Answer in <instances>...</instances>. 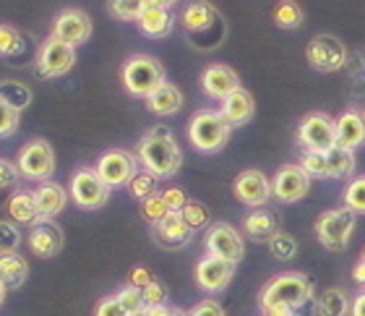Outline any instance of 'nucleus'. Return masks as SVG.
I'll use <instances>...</instances> for the list:
<instances>
[{
	"label": "nucleus",
	"mask_w": 365,
	"mask_h": 316,
	"mask_svg": "<svg viewBox=\"0 0 365 316\" xmlns=\"http://www.w3.org/2000/svg\"><path fill=\"white\" fill-rule=\"evenodd\" d=\"M24 50V37L21 31L11 26V24H0V55H19Z\"/></svg>",
	"instance_id": "nucleus-35"
},
{
	"label": "nucleus",
	"mask_w": 365,
	"mask_h": 316,
	"mask_svg": "<svg viewBox=\"0 0 365 316\" xmlns=\"http://www.w3.org/2000/svg\"><path fill=\"white\" fill-rule=\"evenodd\" d=\"M180 21L190 34H201V31H209L214 24L220 21V11L209 0H190L188 6L182 8Z\"/></svg>",
	"instance_id": "nucleus-21"
},
{
	"label": "nucleus",
	"mask_w": 365,
	"mask_h": 316,
	"mask_svg": "<svg viewBox=\"0 0 365 316\" xmlns=\"http://www.w3.org/2000/svg\"><path fill=\"white\" fill-rule=\"evenodd\" d=\"M180 215H182V220L193 228V230H201V228H206V225H209V220H212L209 209H206L204 204H198V201H188Z\"/></svg>",
	"instance_id": "nucleus-39"
},
{
	"label": "nucleus",
	"mask_w": 365,
	"mask_h": 316,
	"mask_svg": "<svg viewBox=\"0 0 365 316\" xmlns=\"http://www.w3.org/2000/svg\"><path fill=\"white\" fill-rule=\"evenodd\" d=\"M297 141L305 152H329L336 147V126L327 113H308L297 128Z\"/></svg>",
	"instance_id": "nucleus-6"
},
{
	"label": "nucleus",
	"mask_w": 365,
	"mask_h": 316,
	"mask_svg": "<svg viewBox=\"0 0 365 316\" xmlns=\"http://www.w3.org/2000/svg\"><path fill=\"white\" fill-rule=\"evenodd\" d=\"M6 293H8V287L3 285V282H0V306H3V303H6Z\"/></svg>",
	"instance_id": "nucleus-53"
},
{
	"label": "nucleus",
	"mask_w": 365,
	"mask_h": 316,
	"mask_svg": "<svg viewBox=\"0 0 365 316\" xmlns=\"http://www.w3.org/2000/svg\"><path fill=\"white\" fill-rule=\"evenodd\" d=\"M232 126L225 121L220 110H198L190 118L188 126V139L198 152H220L230 141Z\"/></svg>",
	"instance_id": "nucleus-3"
},
{
	"label": "nucleus",
	"mask_w": 365,
	"mask_h": 316,
	"mask_svg": "<svg viewBox=\"0 0 365 316\" xmlns=\"http://www.w3.org/2000/svg\"><path fill=\"white\" fill-rule=\"evenodd\" d=\"M130 316H152V314H149V309H144V311H138V314H130Z\"/></svg>",
	"instance_id": "nucleus-55"
},
{
	"label": "nucleus",
	"mask_w": 365,
	"mask_h": 316,
	"mask_svg": "<svg viewBox=\"0 0 365 316\" xmlns=\"http://www.w3.org/2000/svg\"><path fill=\"white\" fill-rule=\"evenodd\" d=\"M71 199L81 209H99L110 199V185L97 175V170L81 168L71 178Z\"/></svg>",
	"instance_id": "nucleus-10"
},
{
	"label": "nucleus",
	"mask_w": 365,
	"mask_h": 316,
	"mask_svg": "<svg viewBox=\"0 0 365 316\" xmlns=\"http://www.w3.org/2000/svg\"><path fill=\"white\" fill-rule=\"evenodd\" d=\"M360 259H365V248H363V254H360Z\"/></svg>",
	"instance_id": "nucleus-56"
},
{
	"label": "nucleus",
	"mask_w": 365,
	"mask_h": 316,
	"mask_svg": "<svg viewBox=\"0 0 365 316\" xmlns=\"http://www.w3.org/2000/svg\"><path fill=\"white\" fill-rule=\"evenodd\" d=\"M16 168L26 180H47L55 170V152L50 141L45 139H31L26 147H21Z\"/></svg>",
	"instance_id": "nucleus-7"
},
{
	"label": "nucleus",
	"mask_w": 365,
	"mask_h": 316,
	"mask_svg": "<svg viewBox=\"0 0 365 316\" xmlns=\"http://www.w3.org/2000/svg\"><path fill=\"white\" fill-rule=\"evenodd\" d=\"M94 316H130L128 311L123 309L120 301L115 298V295H107L102 301L97 303V309H94Z\"/></svg>",
	"instance_id": "nucleus-45"
},
{
	"label": "nucleus",
	"mask_w": 365,
	"mask_h": 316,
	"mask_svg": "<svg viewBox=\"0 0 365 316\" xmlns=\"http://www.w3.org/2000/svg\"><path fill=\"white\" fill-rule=\"evenodd\" d=\"M29 277V264L19 251L0 254V282L6 287H21Z\"/></svg>",
	"instance_id": "nucleus-28"
},
{
	"label": "nucleus",
	"mask_w": 365,
	"mask_h": 316,
	"mask_svg": "<svg viewBox=\"0 0 365 316\" xmlns=\"http://www.w3.org/2000/svg\"><path fill=\"white\" fill-rule=\"evenodd\" d=\"M149 0H107V11L118 21H138Z\"/></svg>",
	"instance_id": "nucleus-32"
},
{
	"label": "nucleus",
	"mask_w": 365,
	"mask_h": 316,
	"mask_svg": "<svg viewBox=\"0 0 365 316\" xmlns=\"http://www.w3.org/2000/svg\"><path fill=\"white\" fill-rule=\"evenodd\" d=\"M188 316H227L217 301H201L188 311Z\"/></svg>",
	"instance_id": "nucleus-47"
},
{
	"label": "nucleus",
	"mask_w": 365,
	"mask_h": 316,
	"mask_svg": "<svg viewBox=\"0 0 365 316\" xmlns=\"http://www.w3.org/2000/svg\"><path fill=\"white\" fill-rule=\"evenodd\" d=\"M220 113L225 116V121L230 126H245L253 118V113H256V100H253V94L248 89L240 86V89H235V92L222 100Z\"/></svg>",
	"instance_id": "nucleus-22"
},
{
	"label": "nucleus",
	"mask_w": 365,
	"mask_h": 316,
	"mask_svg": "<svg viewBox=\"0 0 365 316\" xmlns=\"http://www.w3.org/2000/svg\"><path fill=\"white\" fill-rule=\"evenodd\" d=\"M152 280L154 277L149 275V270H144V267H136V270L130 272V285L133 287H146Z\"/></svg>",
	"instance_id": "nucleus-48"
},
{
	"label": "nucleus",
	"mask_w": 365,
	"mask_h": 316,
	"mask_svg": "<svg viewBox=\"0 0 365 316\" xmlns=\"http://www.w3.org/2000/svg\"><path fill=\"white\" fill-rule=\"evenodd\" d=\"M344 207L355 212V215H365V175L352 178L347 188H344Z\"/></svg>",
	"instance_id": "nucleus-34"
},
{
	"label": "nucleus",
	"mask_w": 365,
	"mask_h": 316,
	"mask_svg": "<svg viewBox=\"0 0 365 316\" xmlns=\"http://www.w3.org/2000/svg\"><path fill=\"white\" fill-rule=\"evenodd\" d=\"M50 37L61 39L66 45L71 47H78L84 45L86 39L91 37V19L86 11L81 8H66L61 14L55 16L53 21V34Z\"/></svg>",
	"instance_id": "nucleus-13"
},
{
	"label": "nucleus",
	"mask_w": 365,
	"mask_h": 316,
	"mask_svg": "<svg viewBox=\"0 0 365 316\" xmlns=\"http://www.w3.org/2000/svg\"><path fill=\"white\" fill-rule=\"evenodd\" d=\"M115 298L120 301V306L128 314H138V311H144L146 306H144V295H141V287H133L128 282L125 287H120L118 293H115Z\"/></svg>",
	"instance_id": "nucleus-38"
},
{
	"label": "nucleus",
	"mask_w": 365,
	"mask_h": 316,
	"mask_svg": "<svg viewBox=\"0 0 365 316\" xmlns=\"http://www.w3.org/2000/svg\"><path fill=\"white\" fill-rule=\"evenodd\" d=\"M152 316H188L185 311L180 309H170V306H160V309H149Z\"/></svg>",
	"instance_id": "nucleus-51"
},
{
	"label": "nucleus",
	"mask_w": 365,
	"mask_h": 316,
	"mask_svg": "<svg viewBox=\"0 0 365 316\" xmlns=\"http://www.w3.org/2000/svg\"><path fill=\"white\" fill-rule=\"evenodd\" d=\"M152 6H160V8H173L178 3V0H149Z\"/></svg>",
	"instance_id": "nucleus-52"
},
{
	"label": "nucleus",
	"mask_w": 365,
	"mask_h": 316,
	"mask_svg": "<svg viewBox=\"0 0 365 316\" xmlns=\"http://www.w3.org/2000/svg\"><path fill=\"white\" fill-rule=\"evenodd\" d=\"M305 58L316 71L331 73V71H339L347 63V47L334 34H319L305 45Z\"/></svg>",
	"instance_id": "nucleus-9"
},
{
	"label": "nucleus",
	"mask_w": 365,
	"mask_h": 316,
	"mask_svg": "<svg viewBox=\"0 0 365 316\" xmlns=\"http://www.w3.org/2000/svg\"><path fill=\"white\" fill-rule=\"evenodd\" d=\"M19 168H16L14 162L8 160H0V191H8V188H14L19 183Z\"/></svg>",
	"instance_id": "nucleus-46"
},
{
	"label": "nucleus",
	"mask_w": 365,
	"mask_h": 316,
	"mask_svg": "<svg viewBox=\"0 0 365 316\" xmlns=\"http://www.w3.org/2000/svg\"><path fill=\"white\" fill-rule=\"evenodd\" d=\"M316 314L319 316H350L352 298L344 287H327L316 301Z\"/></svg>",
	"instance_id": "nucleus-27"
},
{
	"label": "nucleus",
	"mask_w": 365,
	"mask_h": 316,
	"mask_svg": "<svg viewBox=\"0 0 365 316\" xmlns=\"http://www.w3.org/2000/svg\"><path fill=\"white\" fill-rule=\"evenodd\" d=\"M350 316H365V290H360V293L352 298V314Z\"/></svg>",
	"instance_id": "nucleus-50"
},
{
	"label": "nucleus",
	"mask_w": 365,
	"mask_h": 316,
	"mask_svg": "<svg viewBox=\"0 0 365 316\" xmlns=\"http://www.w3.org/2000/svg\"><path fill=\"white\" fill-rule=\"evenodd\" d=\"M193 228L182 220L180 212H170L165 220L152 225V235L162 248H182L193 240Z\"/></svg>",
	"instance_id": "nucleus-17"
},
{
	"label": "nucleus",
	"mask_w": 365,
	"mask_h": 316,
	"mask_svg": "<svg viewBox=\"0 0 365 316\" xmlns=\"http://www.w3.org/2000/svg\"><path fill=\"white\" fill-rule=\"evenodd\" d=\"M141 215H144L146 223L157 225L160 220H165V217L170 215L168 204H165V199H162V193H154V196H149L146 201H141Z\"/></svg>",
	"instance_id": "nucleus-37"
},
{
	"label": "nucleus",
	"mask_w": 365,
	"mask_h": 316,
	"mask_svg": "<svg viewBox=\"0 0 365 316\" xmlns=\"http://www.w3.org/2000/svg\"><path fill=\"white\" fill-rule=\"evenodd\" d=\"M193 277H196L198 287L206 290V293H222L232 282V277H235V264L206 254L204 259H198Z\"/></svg>",
	"instance_id": "nucleus-16"
},
{
	"label": "nucleus",
	"mask_w": 365,
	"mask_h": 316,
	"mask_svg": "<svg viewBox=\"0 0 365 316\" xmlns=\"http://www.w3.org/2000/svg\"><path fill=\"white\" fill-rule=\"evenodd\" d=\"M8 215L11 220L19 225H34L39 223V209L37 201H34V193L31 191H16L11 199H8Z\"/></svg>",
	"instance_id": "nucleus-29"
},
{
	"label": "nucleus",
	"mask_w": 365,
	"mask_h": 316,
	"mask_svg": "<svg viewBox=\"0 0 365 316\" xmlns=\"http://www.w3.org/2000/svg\"><path fill=\"white\" fill-rule=\"evenodd\" d=\"M303 19H305L303 8L297 6L295 0H279L277 8H274V21L282 29H297L303 24Z\"/></svg>",
	"instance_id": "nucleus-31"
},
{
	"label": "nucleus",
	"mask_w": 365,
	"mask_h": 316,
	"mask_svg": "<svg viewBox=\"0 0 365 316\" xmlns=\"http://www.w3.org/2000/svg\"><path fill=\"white\" fill-rule=\"evenodd\" d=\"M173 14H170V8H160V6H149L144 8V14L138 19V29L144 31L146 37L152 39H162L168 37L170 31H173Z\"/></svg>",
	"instance_id": "nucleus-25"
},
{
	"label": "nucleus",
	"mask_w": 365,
	"mask_h": 316,
	"mask_svg": "<svg viewBox=\"0 0 365 316\" xmlns=\"http://www.w3.org/2000/svg\"><path fill=\"white\" fill-rule=\"evenodd\" d=\"M19 128V110L11 108L6 97L0 94V136H11Z\"/></svg>",
	"instance_id": "nucleus-42"
},
{
	"label": "nucleus",
	"mask_w": 365,
	"mask_h": 316,
	"mask_svg": "<svg viewBox=\"0 0 365 316\" xmlns=\"http://www.w3.org/2000/svg\"><path fill=\"white\" fill-rule=\"evenodd\" d=\"M141 295H144L146 309H160V306H168V287L162 285L160 280H152L146 287H141Z\"/></svg>",
	"instance_id": "nucleus-40"
},
{
	"label": "nucleus",
	"mask_w": 365,
	"mask_h": 316,
	"mask_svg": "<svg viewBox=\"0 0 365 316\" xmlns=\"http://www.w3.org/2000/svg\"><path fill=\"white\" fill-rule=\"evenodd\" d=\"M73 63H76V47L66 45L61 39L47 37L45 45L39 47V55H37L39 76L45 78L63 76V73H68L73 68Z\"/></svg>",
	"instance_id": "nucleus-11"
},
{
	"label": "nucleus",
	"mask_w": 365,
	"mask_h": 316,
	"mask_svg": "<svg viewBox=\"0 0 365 316\" xmlns=\"http://www.w3.org/2000/svg\"><path fill=\"white\" fill-rule=\"evenodd\" d=\"M204 246H206V254L217 256V259H225V262L235 264V267L245 256L243 235H240V230H235V228L227 223L212 225L204 235Z\"/></svg>",
	"instance_id": "nucleus-8"
},
{
	"label": "nucleus",
	"mask_w": 365,
	"mask_h": 316,
	"mask_svg": "<svg viewBox=\"0 0 365 316\" xmlns=\"http://www.w3.org/2000/svg\"><path fill=\"white\" fill-rule=\"evenodd\" d=\"M34 201H37V209H39V220H53L58 217L66 209V201H68V193L66 188L58 183H39L34 188Z\"/></svg>",
	"instance_id": "nucleus-24"
},
{
	"label": "nucleus",
	"mask_w": 365,
	"mask_h": 316,
	"mask_svg": "<svg viewBox=\"0 0 365 316\" xmlns=\"http://www.w3.org/2000/svg\"><path fill=\"white\" fill-rule=\"evenodd\" d=\"M279 230H282L279 217L274 215L272 209H267V207L253 209L251 215L243 220V233L251 240H259V243H269V240H272Z\"/></svg>",
	"instance_id": "nucleus-23"
},
{
	"label": "nucleus",
	"mask_w": 365,
	"mask_h": 316,
	"mask_svg": "<svg viewBox=\"0 0 365 316\" xmlns=\"http://www.w3.org/2000/svg\"><path fill=\"white\" fill-rule=\"evenodd\" d=\"M97 175L105 180L110 188H118V185H128L136 175V157L125 152V149H110L99 157L97 162Z\"/></svg>",
	"instance_id": "nucleus-12"
},
{
	"label": "nucleus",
	"mask_w": 365,
	"mask_h": 316,
	"mask_svg": "<svg viewBox=\"0 0 365 316\" xmlns=\"http://www.w3.org/2000/svg\"><path fill=\"white\" fill-rule=\"evenodd\" d=\"M308 191H311V175L300 165H284L272 178V196L282 204L300 201Z\"/></svg>",
	"instance_id": "nucleus-14"
},
{
	"label": "nucleus",
	"mask_w": 365,
	"mask_h": 316,
	"mask_svg": "<svg viewBox=\"0 0 365 316\" xmlns=\"http://www.w3.org/2000/svg\"><path fill=\"white\" fill-rule=\"evenodd\" d=\"M324 160H327L329 178H347L355 173V155L347 149H329V152H324Z\"/></svg>",
	"instance_id": "nucleus-30"
},
{
	"label": "nucleus",
	"mask_w": 365,
	"mask_h": 316,
	"mask_svg": "<svg viewBox=\"0 0 365 316\" xmlns=\"http://www.w3.org/2000/svg\"><path fill=\"white\" fill-rule=\"evenodd\" d=\"M146 108L152 110L154 116H175L178 110L182 108V94L175 84H165L146 97Z\"/></svg>",
	"instance_id": "nucleus-26"
},
{
	"label": "nucleus",
	"mask_w": 365,
	"mask_h": 316,
	"mask_svg": "<svg viewBox=\"0 0 365 316\" xmlns=\"http://www.w3.org/2000/svg\"><path fill=\"white\" fill-rule=\"evenodd\" d=\"M123 86L133 97H149L165 84V66L152 55H133L120 71Z\"/></svg>",
	"instance_id": "nucleus-4"
},
{
	"label": "nucleus",
	"mask_w": 365,
	"mask_h": 316,
	"mask_svg": "<svg viewBox=\"0 0 365 316\" xmlns=\"http://www.w3.org/2000/svg\"><path fill=\"white\" fill-rule=\"evenodd\" d=\"M336 126V147L355 152L365 144V116L360 110H344L334 121Z\"/></svg>",
	"instance_id": "nucleus-19"
},
{
	"label": "nucleus",
	"mask_w": 365,
	"mask_h": 316,
	"mask_svg": "<svg viewBox=\"0 0 365 316\" xmlns=\"http://www.w3.org/2000/svg\"><path fill=\"white\" fill-rule=\"evenodd\" d=\"M313 298V282L303 272H282L264 285L259 303L264 314L267 311H287L295 314Z\"/></svg>",
	"instance_id": "nucleus-2"
},
{
	"label": "nucleus",
	"mask_w": 365,
	"mask_h": 316,
	"mask_svg": "<svg viewBox=\"0 0 365 316\" xmlns=\"http://www.w3.org/2000/svg\"><path fill=\"white\" fill-rule=\"evenodd\" d=\"M269 251H272L274 259H279V262H292L297 256V240L289 235V233L279 230L269 240Z\"/></svg>",
	"instance_id": "nucleus-33"
},
{
	"label": "nucleus",
	"mask_w": 365,
	"mask_h": 316,
	"mask_svg": "<svg viewBox=\"0 0 365 316\" xmlns=\"http://www.w3.org/2000/svg\"><path fill=\"white\" fill-rule=\"evenodd\" d=\"M29 248L42 259L61 254L63 248V230L53 220H39L34 228L29 230Z\"/></svg>",
	"instance_id": "nucleus-20"
},
{
	"label": "nucleus",
	"mask_w": 365,
	"mask_h": 316,
	"mask_svg": "<svg viewBox=\"0 0 365 316\" xmlns=\"http://www.w3.org/2000/svg\"><path fill=\"white\" fill-rule=\"evenodd\" d=\"M136 160L157 180L160 178H173L182 165L180 147H178L175 136L168 128H152V131H146L136 147Z\"/></svg>",
	"instance_id": "nucleus-1"
},
{
	"label": "nucleus",
	"mask_w": 365,
	"mask_h": 316,
	"mask_svg": "<svg viewBox=\"0 0 365 316\" xmlns=\"http://www.w3.org/2000/svg\"><path fill=\"white\" fill-rule=\"evenodd\" d=\"M201 89H204L206 97H214V100H225L227 94H232L235 89H240V78L230 66L225 63H212L206 66L204 73H201Z\"/></svg>",
	"instance_id": "nucleus-18"
},
{
	"label": "nucleus",
	"mask_w": 365,
	"mask_h": 316,
	"mask_svg": "<svg viewBox=\"0 0 365 316\" xmlns=\"http://www.w3.org/2000/svg\"><path fill=\"white\" fill-rule=\"evenodd\" d=\"M232 191H235V199L240 204L251 209H261L267 207L269 199H272V180H269L261 170H243L240 175L235 178V185H232Z\"/></svg>",
	"instance_id": "nucleus-15"
},
{
	"label": "nucleus",
	"mask_w": 365,
	"mask_h": 316,
	"mask_svg": "<svg viewBox=\"0 0 365 316\" xmlns=\"http://www.w3.org/2000/svg\"><path fill=\"white\" fill-rule=\"evenodd\" d=\"M355 233V212L347 207L329 209L316 220V238L329 251H344Z\"/></svg>",
	"instance_id": "nucleus-5"
},
{
	"label": "nucleus",
	"mask_w": 365,
	"mask_h": 316,
	"mask_svg": "<svg viewBox=\"0 0 365 316\" xmlns=\"http://www.w3.org/2000/svg\"><path fill=\"white\" fill-rule=\"evenodd\" d=\"M352 280H355V285L365 290V259H358V264L352 267Z\"/></svg>",
	"instance_id": "nucleus-49"
},
{
	"label": "nucleus",
	"mask_w": 365,
	"mask_h": 316,
	"mask_svg": "<svg viewBox=\"0 0 365 316\" xmlns=\"http://www.w3.org/2000/svg\"><path fill=\"white\" fill-rule=\"evenodd\" d=\"M19 243H21V233H19V228L6 223V220H0V254L16 251Z\"/></svg>",
	"instance_id": "nucleus-43"
},
{
	"label": "nucleus",
	"mask_w": 365,
	"mask_h": 316,
	"mask_svg": "<svg viewBox=\"0 0 365 316\" xmlns=\"http://www.w3.org/2000/svg\"><path fill=\"white\" fill-rule=\"evenodd\" d=\"M162 199H165L170 212H182L185 204L190 201L188 193L182 191V188H165V191H162Z\"/></svg>",
	"instance_id": "nucleus-44"
},
{
	"label": "nucleus",
	"mask_w": 365,
	"mask_h": 316,
	"mask_svg": "<svg viewBox=\"0 0 365 316\" xmlns=\"http://www.w3.org/2000/svg\"><path fill=\"white\" fill-rule=\"evenodd\" d=\"M300 168H303L311 178H329L327 160H324V155H319V152H303V157H300Z\"/></svg>",
	"instance_id": "nucleus-41"
},
{
	"label": "nucleus",
	"mask_w": 365,
	"mask_h": 316,
	"mask_svg": "<svg viewBox=\"0 0 365 316\" xmlns=\"http://www.w3.org/2000/svg\"><path fill=\"white\" fill-rule=\"evenodd\" d=\"M130 193H133V199L138 201H146L149 196H154L157 193V178L152 175V173H136L133 175V180H130Z\"/></svg>",
	"instance_id": "nucleus-36"
},
{
	"label": "nucleus",
	"mask_w": 365,
	"mask_h": 316,
	"mask_svg": "<svg viewBox=\"0 0 365 316\" xmlns=\"http://www.w3.org/2000/svg\"><path fill=\"white\" fill-rule=\"evenodd\" d=\"M264 316H295V314H287V311H267Z\"/></svg>",
	"instance_id": "nucleus-54"
}]
</instances>
